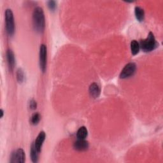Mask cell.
<instances>
[{
    "label": "cell",
    "mask_w": 163,
    "mask_h": 163,
    "mask_svg": "<svg viewBox=\"0 0 163 163\" xmlns=\"http://www.w3.org/2000/svg\"><path fill=\"white\" fill-rule=\"evenodd\" d=\"M135 16L136 19L139 21V22H141L144 20V17H145V12L143 9H142L141 7H136L135 9Z\"/></svg>",
    "instance_id": "7c38bea8"
},
{
    "label": "cell",
    "mask_w": 163,
    "mask_h": 163,
    "mask_svg": "<svg viewBox=\"0 0 163 163\" xmlns=\"http://www.w3.org/2000/svg\"><path fill=\"white\" fill-rule=\"evenodd\" d=\"M88 132L85 126H82L79 129L77 133V137L79 140H85L87 136Z\"/></svg>",
    "instance_id": "4fadbf2b"
},
{
    "label": "cell",
    "mask_w": 163,
    "mask_h": 163,
    "mask_svg": "<svg viewBox=\"0 0 163 163\" xmlns=\"http://www.w3.org/2000/svg\"><path fill=\"white\" fill-rule=\"evenodd\" d=\"M37 102H36L35 100L34 99H31L29 102V107L31 110H35L37 108Z\"/></svg>",
    "instance_id": "ac0fdd59"
},
{
    "label": "cell",
    "mask_w": 163,
    "mask_h": 163,
    "mask_svg": "<svg viewBox=\"0 0 163 163\" xmlns=\"http://www.w3.org/2000/svg\"><path fill=\"white\" fill-rule=\"evenodd\" d=\"M131 50L133 56H135L137 53H138L140 50V45L136 40H133L131 42Z\"/></svg>",
    "instance_id": "5bb4252c"
},
{
    "label": "cell",
    "mask_w": 163,
    "mask_h": 163,
    "mask_svg": "<svg viewBox=\"0 0 163 163\" xmlns=\"http://www.w3.org/2000/svg\"><path fill=\"white\" fill-rule=\"evenodd\" d=\"M0 112H1V118H2L3 117V110L2 109H1V110H0Z\"/></svg>",
    "instance_id": "d6986e66"
},
{
    "label": "cell",
    "mask_w": 163,
    "mask_h": 163,
    "mask_svg": "<svg viewBox=\"0 0 163 163\" xmlns=\"http://www.w3.org/2000/svg\"><path fill=\"white\" fill-rule=\"evenodd\" d=\"M74 149L79 151H84L88 149L89 143L85 140H79L78 139L74 143Z\"/></svg>",
    "instance_id": "ba28073f"
},
{
    "label": "cell",
    "mask_w": 163,
    "mask_h": 163,
    "mask_svg": "<svg viewBox=\"0 0 163 163\" xmlns=\"http://www.w3.org/2000/svg\"><path fill=\"white\" fill-rule=\"evenodd\" d=\"M40 120V115L38 113L34 114L31 119V123L33 125H37L39 123Z\"/></svg>",
    "instance_id": "2e32d148"
},
{
    "label": "cell",
    "mask_w": 163,
    "mask_h": 163,
    "mask_svg": "<svg viewBox=\"0 0 163 163\" xmlns=\"http://www.w3.org/2000/svg\"><path fill=\"white\" fill-rule=\"evenodd\" d=\"M17 79L18 82L19 83H22L23 82L24 80V71L21 68L18 69L17 71Z\"/></svg>",
    "instance_id": "9a60e30c"
},
{
    "label": "cell",
    "mask_w": 163,
    "mask_h": 163,
    "mask_svg": "<svg viewBox=\"0 0 163 163\" xmlns=\"http://www.w3.org/2000/svg\"><path fill=\"white\" fill-rule=\"evenodd\" d=\"M47 48L45 45L42 44L40 48V66L42 72H45L47 68Z\"/></svg>",
    "instance_id": "5b68a950"
},
{
    "label": "cell",
    "mask_w": 163,
    "mask_h": 163,
    "mask_svg": "<svg viewBox=\"0 0 163 163\" xmlns=\"http://www.w3.org/2000/svg\"><path fill=\"white\" fill-rule=\"evenodd\" d=\"M89 90L90 96L93 98H98L101 93L100 87L96 83H93L92 84H90Z\"/></svg>",
    "instance_id": "9c48e42d"
},
{
    "label": "cell",
    "mask_w": 163,
    "mask_h": 163,
    "mask_svg": "<svg viewBox=\"0 0 163 163\" xmlns=\"http://www.w3.org/2000/svg\"><path fill=\"white\" fill-rule=\"evenodd\" d=\"M46 135L44 131H41L39 135H38L37 139H36L35 141L34 142V145L36 149L38 150V152L40 153L42 149V147L43 145V143L45 140Z\"/></svg>",
    "instance_id": "52a82bcc"
},
{
    "label": "cell",
    "mask_w": 163,
    "mask_h": 163,
    "mask_svg": "<svg viewBox=\"0 0 163 163\" xmlns=\"http://www.w3.org/2000/svg\"><path fill=\"white\" fill-rule=\"evenodd\" d=\"M26 155L24 151L22 149H17L16 151L12 152L11 155L10 162L15 163H24L25 162Z\"/></svg>",
    "instance_id": "8992f818"
},
{
    "label": "cell",
    "mask_w": 163,
    "mask_h": 163,
    "mask_svg": "<svg viewBox=\"0 0 163 163\" xmlns=\"http://www.w3.org/2000/svg\"><path fill=\"white\" fill-rule=\"evenodd\" d=\"M47 4H48V8H49V9L50 10L53 11L54 10L56 9V2L49 1V2H48Z\"/></svg>",
    "instance_id": "e0dca14e"
},
{
    "label": "cell",
    "mask_w": 163,
    "mask_h": 163,
    "mask_svg": "<svg viewBox=\"0 0 163 163\" xmlns=\"http://www.w3.org/2000/svg\"><path fill=\"white\" fill-rule=\"evenodd\" d=\"M38 154L39 152L37 150L34 145V143H33L31 145V151H30V155H31V159L33 162H37L38 160Z\"/></svg>",
    "instance_id": "8fae6325"
},
{
    "label": "cell",
    "mask_w": 163,
    "mask_h": 163,
    "mask_svg": "<svg viewBox=\"0 0 163 163\" xmlns=\"http://www.w3.org/2000/svg\"><path fill=\"white\" fill-rule=\"evenodd\" d=\"M136 66L134 63H130L127 64L121 71L120 74V79H127L133 75L136 71Z\"/></svg>",
    "instance_id": "277c9868"
},
{
    "label": "cell",
    "mask_w": 163,
    "mask_h": 163,
    "mask_svg": "<svg viewBox=\"0 0 163 163\" xmlns=\"http://www.w3.org/2000/svg\"><path fill=\"white\" fill-rule=\"evenodd\" d=\"M33 27L34 30L38 33H42L45 29V20L43 9L41 7H37L33 14Z\"/></svg>",
    "instance_id": "6da1fadb"
},
{
    "label": "cell",
    "mask_w": 163,
    "mask_h": 163,
    "mask_svg": "<svg viewBox=\"0 0 163 163\" xmlns=\"http://www.w3.org/2000/svg\"><path fill=\"white\" fill-rule=\"evenodd\" d=\"M5 24L7 33L12 37L15 33V22L13 12L10 9H7L5 12Z\"/></svg>",
    "instance_id": "3957f363"
},
{
    "label": "cell",
    "mask_w": 163,
    "mask_h": 163,
    "mask_svg": "<svg viewBox=\"0 0 163 163\" xmlns=\"http://www.w3.org/2000/svg\"><path fill=\"white\" fill-rule=\"evenodd\" d=\"M7 60H8V64L10 66V68L12 69H13L14 66H15V60L14 53L12 52V50H8V51L7 52Z\"/></svg>",
    "instance_id": "30bf717a"
},
{
    "label": "cell",
    "mask_w": 163,
    "mask_h": 163,
    "mask_svg": "<svg viewBox=\"0 0 163 163\" xmlns=\"http://www.w3.org/2000/svg\"><path fill=\"white\" fill-rule=\"evenodd\" d=\"M140 48L145 52H149L154 49H155L157 46L158 43H157L154 36L152 32H150L148 34V37L146 39L141 40L140 43Z\"/></svg>",
    "instance_id": "7a4b0ae2"
}]
</instances>
